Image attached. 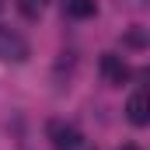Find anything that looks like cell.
<instances>
[{
    "mask_svg": "<svg viewBox=\"0 0 150 150\" xmlns=\"http://www.w3.org/2000/svg\"><path fill=\"white\" fill-rule=\"evenodd\" d=\"M98 70H101V77H105V84H112V87H119V84L129 80V67H126V59L115 56V52H105V56L98 59Z\"/></svg>",
    "mask_w": 150,
    "mask_h": 150,
    "instance_id": "obj_3",
    "label": "cell"
},
{
    "mask_svg": "<svg viewBox=\"0 0 150 150\" xmlns=\"http://www.w3.org/2000/svg\"><path fill=\"white\" fill-rule=\"evenodd\" d=\"M0 59H7V63H25L28 59V38L11 25H0Z\"/></svg>",
    "mask_w": 150,
    "mask_h": 150,
    "instance_id": "obj_2",
    "label": "cell"
},
{
    "mask_svg": "<svg viewBox=\"0 0 150 150\" xmlns=\"http://www.w3.org/2000/svg\"><path fill=\"white\" fill-rule=\"evenodd\" d=\"M126 45L143 49V45H147V32H143V28H129V32H126Z\"/></svg>",
    "mask_w": 150,
    "mask_h": 150,
    "instance_id": "obj_6",
    "label": "cell"
},
{
    "mask_svg": "<svg viewBox=\"0 0 150 150\" xmlns=\"http://www.w3.org/2000/svg\"><path fill=\"white\" fill-rule=\"evenodd\" d=\"M45 136L52 140V147H56V150H84V136H80V129H77L74 122L52 119V122L45 126Z\"/></svg>",
    "mask_w": 150,
    "mask_h": 150,
    "instance_id": "obj_1",
    "label": "cell"
},
{
    "mask_svg": "<svg viewBox=\"0 0 150 150\" xmlns=\"http://www.w3.org/2000/svg\"><path fill=\"white\" fill-rule=\"evenodd\" d=\"M119 150H140V147H136V143H122Z\"/></svg>",
    "mask_w": 150,
    "mask_h": 150,
    "instance_id": "obj_7",
    "label": "cell"
},
{
    "mask_svg": "<svg viewBox=\"0 0 150 150\" xmlns=\"http://www.w3.org/2000/svg\"><path fill=\"white\" fill-rule=\"evenodd\" d=\"M67 18H74V21H87V18H94L98 14V4L94 0H67Z\"/></svg>",
    "mask_w": 150,
    "mask_h": 150,
    "instance_id": "obj_5",
    "label": "cell"
},
{
    "mask_svg": "<svg viewBox=\"0 0 150 150\" xmlns=\"http://www.w3.org/2000/svg\"><path fill=\"white\" fill-rule=\"evenodd\" d=\"M4 7H7V0H0V14H4Z\"/></svg>",
    "mask_w": 150,
    "mask_h": 150,
    "instance_id": "obj_8",
    "label": "cell"
},
{
    "mask_svg": "<svg viewBox=\"0 0 150 150\" xmlns=\"http://www.w3.org/2000/svg\"><path fill=\"white\" fill-rule=\"evenodd\" d=\"M126 115H129L133 126H147V122H150V101H147L143 91H136V94L126 101Z\"/></svg>",
    "mask_w": 150,
    "mask_h": 150,
    "instance_id": "obj_4",
    "label": "cell"
}]
</instances>
